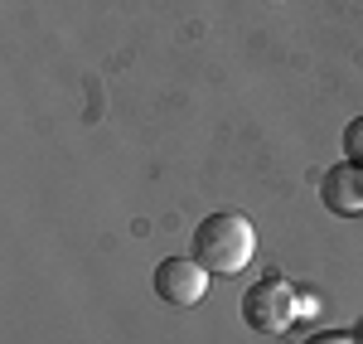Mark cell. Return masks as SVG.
<instances>
[{"mask_svg":"<svg viewBox=\"0 0 363 344\" xmlns=\"http://www.w3.org/2000/svg\"><path fill=\"white\" fill-rule=\"evenodd\" d=\"M189 253L199 257V267H208L213 277H238L257 253V233H252L247 213H233L218 209L208 218H199L194 238H189Z\"/></svg>","mask_w":363,"mask_h":344,"instance_id":"6da1fadb","label":"cell"},{"mask_svg":"<svg viewBox=\"0 0 363 344\" xmlns=\"http://www.w3.org/2000/svg\"><path fill=\"white\" fill-rule=\"evenodd\" d=\"M296 316H301V296H296V287H286L281 277H267V282L242 291V320L257 335H281Z\"/></svg>","mask_w":363,"mask_h":344,"instance_id":"7a4b0ae2","label":"cell"},{"mask_svg":"<svg viewBox=\"0 0 363 344\" xmlns=\"http://www.w3.org/2000/svg\"><path fill=\"white\" fill-rule=\"evenodd\" d=\"M208 267H199V257H165L155 267V277H150V287L160 301L169 306H199L203 296H208Z\"/></svg>","mask_w":363,"mask_h":344,"instance_id":"3957f363","label":"cell"},{"mask_svg":"<svg viewBox=\"0 0 363 344\" xmlns=\"http://www.w3.org/2000/svg\"><path fill=\"white\" fill-rule=\"evenodd\" d=\"M320 204L330 213H339V218L363 213V165H354V160L330 165V170L320 174Z\"/></svg>","mask_w":363,"mask_h":344,"instance_id":"277c9868","label":"cell"},{"mask_svg":"<svg viewBox=\"0 0 363 344\" xmlns=\"http://www.w3.org/2000/svg\"><path fill=\"white\" fill-rule=\"evenodd\" d=\"M344 160L363 165V116H354V121L344 126Z\"/></svg>","mask_w":363,"mask_h":344,"instance_id":"5b68a950","label":"cell"},{"mask_svg":"<svg viewBox=\"0 0 363 344\" xmlns=\"http://www.w3.org/2000/svg\"><path fill=\"white\" fill-rule=\"evenodd\" d=\"M306 344H359V335H344V330H320V335H310Z\"/></svg>","mask_w":363,"mask_h":344,"instance_id":"8992f818","label":"cell"},{"mask_svg":"<svg viewBox=\"0 0 363 344\" xmlns=\"http://www.w3.org/2000/svg\"><path fill=\"white\" fill-rule=\"evenodd\" d=\"M359 344H363V335H359Z\"/></svg>","mask_w":363,"mask_h":344,"instance_id":"52a82bcc","label":"cell"}]
</instances>
